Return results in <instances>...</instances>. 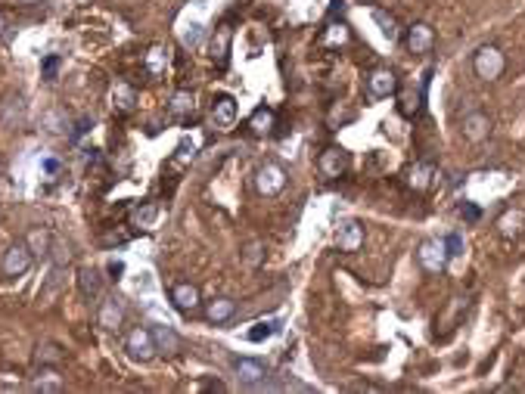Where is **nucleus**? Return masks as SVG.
<instances>
[{"mask_svg": "<svg viewBox=\"0 0 525 394\" xmlns=\"http://www.w3.org/2000/svg\"><path fill=\"white\" fill-rule=\"evenodd\" d=\"M506 69V56L500 47L494 44H482L479 50L473 53V72L475 78H482V81H497L500 75H504Z\"/></svg>", "mask_w": 525, "mask_h": 394, "instance_id": "obj_1", "label": "nucleus"}, {"mask_svg": "<svg viewBox=\"0 0 525 394\" xmlns=\"http://www.w3.org/2000/svg\"><path fill=\"white\" fill-rule=\"evenodd\" d=\"M417 261H419V267H423L426 273L442 276L444 270H448V261H450L444 239H423L419 249H417Z\"/></svg>", "mask_w": 525, "mask_h": 394, "instance_id": "obj_2", "label": "nucleus"}, {"mask_svg": "<svg viewBox=\"0 0 525 394\" xmlns=\"http://www.w3.org/2000/svg\"><path fill=\"white\" fill-rule=\"evenodd\" d=\"M286 171H283V165H277V162H264L261 168L255 171V189L261 196H280L283 189H286Z\"/></svg>", "mask_w": 525, "mask_h": 394, "instance_id": "obj_3", "label": "nucleus"}, {"mask_svg": "<svg viewBox=\"0 0 525 394\" xmlns=\"http://www.w3.org/2000/svg\"><path fill=\"white\" fill-rule=\"evenodd\" d=\"M237 115H239V106L230 94H218L212 100V125L218 127V131H233Z\"/></svg>", "mask_w": 525, "mask_h": 394, "instance_id": "obj_4", "label": "nucleus"}, {"mask_svg": "<svg viewBox=\"0 0 525 394\" xmlns=\"http://www.w3.org/2000/svg\"><path fill=\"white\" fill-rule=\"evenodd\" d=\"M125 344H128V354H131L134 360H140V363L152 360V357L159 354L156 342H152V329H143V326H137V329L128 332V342Z\"/></svg>", "mask_w": 525, "mask_h": 394, "instance_id": "obj_5", "label": "nucleus"}, {"mask_svg": "<svg viewBox=\"0 0 525 394\" xmlns=\"http://www.w3.org/2000/svg\"><path fill=\"white\" fill-rule=\"evenodd\" d=\"M364 84H367L370 100H386V96H392L398 90V75L392 69H373Z\"/></svg>", "mask_w": 525, "mask_h": 394, "instance_id": "obj_6", "label": "nucleus"}, {"mask_svg": "<svg viewBox=\"0 0 525 394\" xmlns=\"http://www.w3.org/2000/svg\"><path fill=\"white\" fill-rule=\"evenodd\" d=\"M317 171L326 177V180H336V177H342L345 171H348V152L339 149V146L324 149V152H320V158H317Z\"/></svg>", "mask_w": 525, "mask_h": 394, "instance_id": "obj_7", "label": "nucleus"}, {"mask_svg": "<svg viewBox=\"0 0 525 394\" xmlns=\"http://www.w3.org/2000/svg\"><path fill=\"white\" fill-rule=\"evenodd\" d=\"M233 369H237L239 382H243L246 388H261L264 379H268V369H264V363L255 360V357H237V360H233Z\"/></svg>", "mask_w": 525, "mask_h": 394, "instance_id": "obj_8", "label": "nucleus"}, {"mask_svg": "<svg viewBox=\"0 0 525 394\" xmlns=\"http://www.w3.org/2000/svg\"><path fill=\"white\" fill-rule=\"evenodd\" d=\"M463 137L469 140V143H485L488 137H491V115L488 112H469V115H463Z\"/></svg>", "mask_w": 525, "mask_h": 394, "instance_id": "obj_9", "label": "nucleus"}, {"mask_svg": "<svg viewBox=\"0 0 525 394\" xmlns=\"http://www.w3.org/2000/svg\"><path fill=\"white\" fill-rule=\"evenodd\" d=\"M404 41H407V50L423 56V53H429L432 47H435V32H432V25H426V22H413V25L407 28Z\"/></svg>", "mask_w": 525, "mask_h": 394, "instance_id": "obj_10", "label": "nucleus"}, {"mask_svg": "<svg viewBox=\"0 0 525 394\" xmlns=\"http://www.w3.org/2000/svg\"><path fill=\"white\" fill-rule=\"evenodd\" d=\"M32 249H28L26 242H16L7 249V255H3V273L7 276H22L28 267H32Z\"/></svg>", "mask_w": 525, "mask_h": 394, "instance_id": "obj_11", "label": "nucleus"}, {"mask_svg": "<svg viewBox=\"0 0 525 394\" xmlns=\"http://www.w3.org/2000/svg\"><path fill=\"white\" fill-rule=\"evenodd\" d=\"M336 245L339 251H345V255H355V251H361L364 245V227L357 224V220H342L336 230Z\"/></svg>", "mask_w": 525, "mask_h": 394, "instance_id": "obj_12", "label": "nucleus"}, {"mask_svg": "<svg viewBox=\"0 0 525 394\" xmlns=\"http://www.w3.org/2000/svg\"><path fill=\"white\" fill-rule=\"evenodd\" d=\"M152 342H156V351L165 357H175L181 351V335L175 332V326L168 323H156L152 326Z\"/></svg>", "mask_w": 525, "mask_h": 394, "instance_id": "obj_13", "label": "nucleus"}, {"mask_svg": "<svg viewBox=\"0 0 525 394\" xmlns=\"http://www.w3.org/2000/svg\"><path fill=\"white\" fill-rule=\"evenodd\" d=\"M171 304H175L177 311H184V313H193L196 307L202 304L199 289H196L193 282H177V286L171 289Z\"/></svg>", "mask_w": 525, "mask_h": 394, "instance_id": "obj_14", "label": "nucleus"}, {"mask_svg": "<svg viewBox=\"0 0 525 394\" xmlns=\"http://www.w3.org/2000/svg\"><path fill=\"white\" fill-rule=\"evenodd\" d=\"M233 313H237V301L233 298H212L206 304V317H208V323H215V326L230 323Z\"/></svg>", "mask_w": 525, "mask_h": 394, "instance_id": "obj_15", "label": "nucleus"}, {"mask_svg": "<svg viewBox=\"0 0 525 394\" xmlns=\"http://www.w3.org/2000/svg\"><path fill=\"white\" fill-rule=\"evenodd\" d=\"M121 320H125V307L119 298H106L100 304V326L103 329H119Z\"/></svg>", "mask_w": 525, "mask_h": 394, "instance_id": "obj_16", "label": "nucleus"}, {"mask_svg": "<svg viewBox=\"0 0 525 394\" xmlns=\"http://www.w3.org/2000/svg\"><path fill=\"white\" fill-rule=\"evenodd\" d=\"M274 125H277V112L270 106H258L255 112L249 115V127H252V134H258V137L270 134L274 131Z\"/></svg>", "mask_w": 525, "mask_h": 394, "instance_id": "obj_17", "label": "nucleus"}, {"mask_svg": "<svg viewBox=\"0 0 525 394\" xmlns=\"http://www.w3.org/2000/svg\"><path fill=\"white\" fill-rule=\"evenodd\" d=\"M432 174H435V168H432L429 162L413 165V168L407 171V187H410V189H417V193H423V189H429Z\"/></svg>", "mask_w": 525, "mask_h": 394, "instance_id": "obj_18", "label": "nucleus"}, {"mask_svg": "<svg viewBox=\"0 0 525 394\" xmlns=\"http://www.w3.org/2000/svg\"><path fill=\"white\" fill-rule=\"evenodd\" d=\"M522 220H525L522 211H504V214L497 218V233H500L504 239H513L519 230H522Z\"/></svg>", "mask_w": 525, "mask_h": 394, "instance_id": "obj_19", "label": "nucleus"}, {"mask_svg": "<svg viewBox=\"0 0 525 394\" xmlns=\"http://www.w3.org/2000/svg\"><path fill=\"white\" fill-rule=\"evenodd\" d=\"M373 22L379 25V32H382V38L386 41H398L401 38V28H398V22H395L392 13H386V10H373Z\"/></svg>", "mask_w": 525, "mask_h": 394, "instance_id": "obj_20", "label": "nucleus"}, {"mask_svg": "<svg viewBox=\"0 0 525 394\" xmlns=\"http://www.w3.org/2000/svg\"><path fill=\"white\" fill-rule=\"evenodd\" d=\"M134 103H137V94H134V87H128V84H115V90H112V106L119 109V112H131Z\"/></svg>", "mask_w": 525, "mask_h": 394, "instance_id": "obj_21", "label": "nucleus"}, {"mask_svg": "<svg viewBox=\"0 0 525 394\" xmlns=\"http://www.w3.org/2000/svg\"><path fill=\"white\" fill-rule=\"evenodd\" d=\"M193 94H187V90H177L175 96H171V103H168V112L175 115V118H184V115H190L193 112Z\"/></svg>", "mask_w": 525, "mask_h": 394, "instance_id": "obj_22", "label": "nucleus"}, {"mask_svg": "<svg viewBox=\"0 0 525 394\" xmlns=\"http://www.w3.org/2000/svg\"><path fill=\"white\" fill-rule=\"evenodd\" d=\"M78 286H81L84 295H100V270L97 267H84L81 273H78Z\"/></svg>", "mask_w": 525, "mask_h": 394, "instance_id": "obj_23", "label": "nucleus"}, {"mask_svg": "<svg viewBox=\"0 0 525 394\" xmlns=\"http://www.w3.org/2000/svg\"><path fill=\"white\" fill-rule=\"evenodd\" d=\"M156 218H159V205L156 202H146V205H140L137 211H134V227H143V230H150L152 224H156Z\"/></svg>", "mask_w": 525, "mask_h": 394, "instance_id": "obj_24", "label": "nucleus"}, {"mask_svg": "<svg viewBox=\"0 0 525 394\" xmlns=\"http://www.w3.org/2000/svg\"><path fill=\"white\" fill-rule=\"evenodd\" d=\"M26 245L32 249V255H47L50 251V233L47 230H32L26 239Z\"/></svg>", "mask_w": 525, "mask_h": 394, "instance_id": "obj_25", "label": "nucleus"}, {"mask_svg": "<svg viewBox=\"0 0 525 394\" xmlns=\"http://www.w3.org/2000/svg\"><path fill=\"white\" fill-rule=\"evenodd\" d=\"M202 38H206V28H202V22H190V25L181 32V41L187 47H199Z\"/></svg>", "mask_w": 525, "mask_h": 394, "instance_id": "obj_26", "label": "nucleus"}, {"mask_svg": "<svg viewBox=\"0 0 525 394\" xmlns=\"http://www.w3.org/2000/svg\"><path fill=\"white\" fill-rule=\"evenodd\" d=\"M345 41H348V28H345V22H339V25L333 22V25L326 28V34H324V44H339L342 47Z\"/></svg>", "mask_w": 525, "mask_h": 394, "instance_id": "obj_27", "label": "nucleus"}, {"mask_svg": "<svg viewBox=\"0 0 525 394\" xmlns=\"http://www.w3.org/2000/svg\"><path fill=\"white\" fill-rule=\"evenodd\" d=\"M63 360V354H59L57 344H38V363H50V366H57V363Z\"/></svg>", "mask_w": 525, "mask_h": 394, "instance_id": "obj_28", "label": "nucleus"}, {"mask_svg": "<svg viewBox=\"0 0 525 394\" xmlns=\"http://www.w3.org/2000/svg\"><path fill=\"white\" fill-rule=\"evenodd\" d=\"M34 388H38V391H59V388H63V379H59L53 369H47V373L34 382Z\"/></svg>", "mask_w": 525, "mask_h": 394, "instance_id": "obj_29", "label": "nucleus"}, {"mask_svg": "<svg viewBox=\"0 0 525 394\" xmlns=\"http://www.w3.org/2000/svg\"><path fill=\"white\" fill-rule=\"evenodd\" d=\"M59 65H63V59H59V56H47L44 63H41V75H44V81H47V84H53V81H57Z\"/></svg>", "mask_w": 525, "mask_h": 394, "instance_id": "obj_30", "label": "nucleus"}, {"mask_svg": "<svg viewBox=\"0 0 525 394\" xmlns=\"http://www.w3.org/2000/svg\"><path fill=\"white\" fill-rule=\"evenodd\" d=\"M261 329H252L249 332V338L252 342H261V338H270V335H277L280 332V320H270V323H258Z\"/></svg>", "mask_w": 525, "mask_h": 394, "instance_id": "obj_31", "label": "nucleus"}, {"mask_svg": "<svg viewBox=\"0 0 525 394\" xmlns=\"http://www.w3.org/2000/svg\"><path fill=\"white\" fill-rule=\"evenodd\" d=\"M444 245H448V255L450 258H457V255H463V251H466V242H463L460 233H448V236H444Z\"/></svg>", "mask_w": 525, "mask_h": 394, "instance_id": "obj_32", "label": "nucleus"}, {"mask_svg": "<svg viewBox=\"0 0 525 394\" xmlns=\"http://www.w3.org/2000/svg\"><path fill=\"white\" fill-rule=\"evenodd\" d=\"M165 63H168V50H162V47H152V50H150V69L152 72H162Z\"/></svg>", "mask_w": 525, "mask_h": 394, "instance_id": "obj_33", "label": "nucleus"}, {"mask_svg": "<svg viewBox=\"0 0 525 394\" xmlns=\"http://www.w3.org/2000/svg\"><path fill=\"white\" fill-rule=\"evenodd\" d=\"M261 258H264L261 242H249V245H246V264H249V267H258V264H261Z\"/></svg>", "mask_w": 525, "mask_h": 394, "instance_id": "obj_34", "label": "nucleus"}, {"mask_svg": "<svg viewBox=\"0 0 525 394\" xmlns=\"http://www.w3.org/2000/svg\"><path fill=\"white\" fill-rule=\"evenodd\" d=\"M193 149H196L193 140H184V143L177 146V158H175V162H177V165H184L187 158H193Z\"/></svg>", "mask_w": 525, "mask_h": 394, "instance_id": "obj_35", "label": "nucleus"}, {"mask_svg": "<svg viewBox=\"0 0 525 394\" xmlns=\"http://www.w3.org/2000/svg\"><path fill=\"white\" fill-rule=\"evenodd\" d=\"M227 44H230V32L221 28V34H218V63H224L227 59Z\"/></svg>", "mask_w": 525, "mask_h": 394, "instance_id": "obj_36", "label": "nucleus"}, {"mask_svg": "<svg viewBox=\"0 0 525 394\" xmlns=\"http://www.w3.org/2000/svg\"><path fill=\"white\" fill-rule=\"evenodd\" d=\"M90 127H94V121H90V118H81V121L75 125V131H72V140H78L84 131H90Z\"/></svg>", "mask_w": 525, "mask_h": 394, "instance_id": "obj_37", "label": "nucleus"}, {"mask_svg": "<svg viewBox=\"0 0 525 394\" xmlns=\"http://www.w3.org/2000/svg\"><path fill=\"white\" fill-rule=\"evenodd\" d=\"M460 214H463L466 220H479V208L469 205V202H463V205H460Z\"/></svg>", "mask_w": 525, "mask_h": 394, "instance_id": "obj_38", "label": "nucleus"}, {"mask_svg": "<svg viewBox=\"0 0 525 394\" xmlns=\"http://www.w3.org/2000/svg\"><path fill=\"white\" fill-rule=\"evenodd\" d=\"M109 273H112V280L119 282L121 273H125V264H121V261H112V264H109Z\"/></svg>", "mask_w": 525, "mask_h": 394, "instance_id": "obj_39", "label": "nucleus"}, {"mask_svg": "<svg viewBox=\"0 0 525 394\" xmlns=\"http://www.w3.org/2000/svg\"><path fill=\"white\" fill-rule=\"evenodd\" d=\"M47 125H50V131H63V127H59V118H57V115H47Z\"/></svg>", "mask_w": 525, "mask_h": 394, "instance_id": "obj_40", "label": "nucleus"}, {"mask_svg": "<svg viewBox=\"0 0 525 394\" xmlns=\"http://www.w3.org/2000/svg\"><path fill=\"white\" fill-rule=\"evenodd\" d=\"M3 34H7V16L0 13V38H3Z\"/></svg>", "mask_w": 525, "mask_h": 394, "instance_id": "obj_41", "label": "nucleus"}, {"mask_svg": "<svg viewBox=\"0 0 525 394\" xmlns=\"http://www.w3.org/2000/svg\"><path fill=\"white\" fill-rule=\"evenodd\" d=\"M22 3H38V0H22Z\"/></svg>", "mask_w": 525, "mask_h": 394, "instance_id": "obj_42", "label": "nucleus"}]
</instances>
